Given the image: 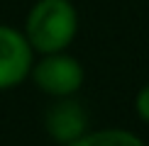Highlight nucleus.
Segmentation results:
<instances>
[{
	"mask_svg": "<svg viewBox=\"0 0 149 146\" xmlns=\"http://www.w3.org/2000/svg\"><path fill=\"white\" fill-rule=\"evenodd\" d=\"M134 112L142 122L149 124V83H144L134 95Z\"/></svg>",
	"mask_w": 149,
	"mask_h": 146,
	"instance_id": "6",
	"label": "nucleus"
},
{
	"mask_svg": "<svg viewBox=\"0 0 149 146\" xmlns=\"http://www.w3.org/2000/svg\"><path fill=\"white\" fill-rule=\"evenodd\" d=\"M29 81L39 93L54 97H71L83 88L86 71L83 63L71 56L69 51H54V54H39L32 63Z\"/></svg>",
	"mask_w": 149,
	"mask_h": 146,
	"instance_id": "2",
	"label": "nucleus"
},
{
	"mask_svg": "<svg viewBox=\"0 0 149 146\" xmlns=\"http://www.w3.org/2000/svg\"><path fill=\"white\" fill-rule=\"evenodd\" d=\"M44 132L59 146H69L88 132V112L76 100V95L54 97L44 112Z\"/></svg>",
	"mask_w": 149,
	"mask_h": 146,
	"instance_id": "4",
	"label": "nucleus"
},
{
	"mask_svg": "<svg viewBox=\"0 0 149 146\" xmlns=\"http://www.w3.org/2000/svg\"><path fill=\"white\" fill-rule=\"evenodd\" d=\"M69 146H147L134 132L120 129V127H105V129L86 132Z\"/></svg>",
	"mask_w": 149,
	"mask_h": 146,
	"instance_id": "5",
	"label": "nucleus"
},
{
	"mask_svg": "<svg viewBox=\"0 0 149 146\" xmlns=\"http://www.w3.org/2000/svg\"><path fill=\"white\" fill-rule=\"evenodd\" d=\"M81 27L78 10L71 0H34L27 10L22 32L34 54L69 51Z\"/></svg>",
	"mask_w": 149,
	"mask_h": 146,
	"instance_id": "1",
	"label": "nucleus"
},
{
	"mask_svg": "<svg viewBox=\"0 0 149 146\" xmlns=\"http://www.w3.org/2000/svg\"><path fill=\"white\" fill-rule=\"evenodd\" d=\"M37 54L22 29L0 22V93L29 81Z\"/></svg>",
	"mask_w": 149,
	"mask_h": 146,
	"instance_id": "3",
	"label": "nucleus"
}]
</instances>
